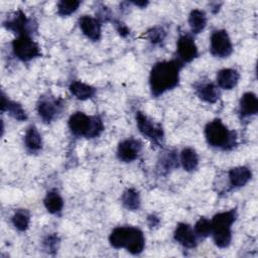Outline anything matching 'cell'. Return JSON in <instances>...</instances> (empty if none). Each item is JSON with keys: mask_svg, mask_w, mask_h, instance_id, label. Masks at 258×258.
Here are the masks:
<instances>
[{"mask_svg": "<svg viewBox=\"0 0 258 258\" xmlns=\"http://www.w3.org/2000/svg\"><path fill=\"white\" fill-rule=\"evenodd\" d=\"M183 63L177 58L156 62L149 74L151 95L158 97L174 89L179 83V73Z\"/></svg>", "mask_w": 258, "mask_h": 258, "instance_id": "6da1fadb", "label": "cell"}, {"mask_svg": "<svg viewBox=\"0 0 258 258\" xmlns=\"http://www.w3.org/2000/svg\"><path fill=\"white\" fill-rule=\"evenodd\" d=\"M109 242L113 248H124L133 255L140 254L145 247L143 232L140 229L131 226L115 228L109 236Z\"/></svg>", "mask_w": 258, "mask_h": 258, "instance_id": "7a4b0ae2", "label": "cell"}, {"mask_svg": "<svg viewBox=\"0 0 258 258\" xmlns=\"http://www.w3.org/2000/svg\"><path fill=\"white\" fill-rule=\"evenodd\" d=\"M207 143L214 148L231 150L237 144V134L230 130L220 119L210 121L205 127Z\"/></svg>", "mask_w": 258, "mask_h": 258, "instance_id": "3957f363", "label": "cell"}, {"mask_svg": "<svg viewBox=\"0 0 258 258\" xmlns=\"http://www.w3.org/2000/svg\"><path fill=\"white\" fill-rule=\"evenodd\" d=\"M68 126L75 136L88 139L98 137L104 130L103 121L99 116H88L83 112H76L71 115Z\"/></svg>", "mask_w": 258, "mask_h": 258, "instance_id": "277c9868", "label": "cell"}, {"mask_svg": "<svg viewBox=\"0 0 258 258\" xmlns=\"http://www.w3.org/2000/svg\"><path fill=\"white\" fill-rule=\"evenodd\" d=\"M237 219L236 209L218 213L211 220L212 236L217 247L227 248L232 241V225Z\"/></svg>", "mask_w": 258, "mask_h": 258, "instance_id": "5b68a950", "label": "cell"}, {"mask_svg": "<svg viewBox=\"0 0 258 258\" xmlns=\"http://www.w3.org/2000/svg\"><path fill=\"white\" fill-rule=\"evenodd\" d=\"M13 54L21 61H29L40 56L39 45L30 37V35H18L12 41Z\"/></svg>", "mask_w": 258, "mask_h": 258, "instance_id": "8992f818", "label": "cell"}, {"mask_svg": "<svg viewBox=\"0 0 258 258\" xmlns=\"http://www.w3.org/2000/svg\"><path fill=\"white\" fill-rule=\"evenodd\" d=\"M136 125L138 127L139 132L146 138H148L151 142L156 145L162 143L164 138V132L162 126L149 118L142 112H136L135 114Z\"/></svg>", "mask_w": 258, "mask_h": 258, "instance_id": "52a82bcc", "label": "cell"}, {"mask_svg": "<svg viewBox=\"0 0 258 258\" xmlns=\"http://www.w3.org/2000/svg\"><path fill=\"white\" fill-rule=\"evenodd\" d=\"M210 51L212 55L220 58L228 57L233 52V44L225 29H216L210 37Z\"/></svg>", "mask_w": 258, "mask_h": 258, "instance_id": "ba28073f", "label": "cell"}, {"mask_svg": "<svg viewBox=\"0 0 258 258\" xmlns=\"http://www.w3.org/2000/svg\"><path fill=\"white\" fill-rule=\"evenodd\" d=\"M62 100L56 99L54 97L49 96H42L39 98L36 110L38 116L44 123H50L61 112L62 109Z\"/></svg>", "mask_w": 258, "mask_h": 258, "instance_id": "9c48e42d", "label": "cell"}, {"mask_svg": "<svg viewBox=\"0 0 258 258\" xmlns=\"http://www.w3.org/2000/svg\"><path fill=\"white\" fill-rule=\"evenodd\" d=\"M198 46L191 34H180L176 42V58L182 62H190L198 56Z\"/></svg>", "mask_w": 258, "mask_h": 258, "instance_id": "30bf717a", "label": "cell"}, {"mask_svg": "<svg viewBox=\"0 0 258 258\" xmlns=\"http://www.w3.org/2000/svg\"><path fill=\"white\" fill-rule=\"evenodd\" d=\"M142 150V143L135 138H127L121 141L117 147V157L123 162L136 160Z\"/></svg>", "mask_w": 258, "mask_h": 258, "instance_id": "8fae6325", "label": "cell"}, {"mask_svg": "<svg viewBox=\"0 0 258 258\" xmlns=\"http://www.w3.org/2000/svg\"><path fill=\"white\" fill-rule=\"evenodd\" d=\"M4 26L6 29L16 33L17 36L24 34L29 35L32 23L21 10H18L4 22Z\"/></svg>", "mask_w": 258, "mask_h": 258, "instance_id": "7c38bea8", "label": "cell"}, {"mask_svg": "<svg viewBox=\"0 0 258 258\" xmlns=\"http://www.w3.org/2000/svg\"><path fill=\"white\" fill-rule=\"evenodd\" d=\"M173 238L176 243L184 248H195L198 245V237L194 228L186 223H178L173 233Z\"/></svg>", "mask_w": 258, "mask_h": 258, "instance_id": "4fadbf2b", "label": "cell"}, {"mask_svg": "<svg viewBox=\"0 0 258 258\" xmlns=\"http://www.w3.org/2000/svg\"><path fill=\"white\" fill-rule=\"evenodd\" d=\"M79 26L86 37L93 41H97L101 38L102 24L96 17L90 15H84L79 19Z\"/></svg>", "mask_w": 258, "mask_h": 258, "instance_id": "5bb4252c", "label": "cell"}, {"mask_svg": "<svg viewBox=\"0 0 258 258\" xmlns=\"http://www.w3.org/2000/svg\"><path fill=\"white\" fill-rule=\"evenodd\" d=\"M198 97L207 103L214 104L220 98L219 87L212 82H201L195 86Z\"/></svg>", "mask_w": 258, "mask_h": 258, "instance_id": "9a60e30c", "label": "cell"}, {"mask_svg": "<svg viewBox=\"0 0 258 258\" xmlns=\"http://www.w3.org/2000/svg\"><path fill=\"white\" fill-rule=\"evenodd\" d=\"M252 177V171L247 166H236L229 170L228 178L232 188H239L248 183Z\"/></svg>", "mask_w": 258, "mask_h": 258, "instance_id": "2e32d148", "label": "cell"}, {"mask_svg": "<svg viewBox=\"0 0 258 258\" xmlns=\"http://www.w3.org/2000/svg\"><path fill=\"white\" fill-rule=\"evenodd\" d=\"M239 114L242 118L254 116L258 112V99L252 92L244 93L239 101Z\"/></svg>", "mask_w": 258, "mask_h": 258, "instance_id": "e0dca14e", "label": "cell"}, {"mask_svg": "<svg viewBox=\"0 0 258 258\" xmlns=\"http://www.w3.org/2000/svg\"><path fill=\"white\" fill-rule=\"evenodd\" d=\"M240 79V74L235 69H223L220 70L216 77L217 86L223 90L234 89Z\"/></svg>", "mask_w": 258, "mask_h": 258, "instance_id": "ac0fdd59", "label": "cell"}, {"mask_svg": "<svg viewBox=\"0 0 258 258\" xmlns=\"http://www.w3.org/2000/svg\"><path fill=\"white\" fill-rule=\"evenodd\" d=\"M1 111L8 112L12 118L18 121H25L27 119V114L23 107L19 103L9 100L4 93L1 95Z\"/></svg>", "mask_w": 258, "mask_h": 258, "instance_id": "d6986e66", "label": "cell"}, {"mask_svg": "<svg viewBox=\"0 0 258 258\" xmlns=\"http://www.w3.org/2000/svg\"><path fill=\"white\" fill-rule=\"evenodd\" d=\"M178 166V156L174 150L162 152L157 161V170L160 174H166Z\"/></svg>", "mask_w": 258, "mask_h": 258, "instance_id": "ffe728a7", "label": "cell"}, {"mask_svg": "<svg viewBox=\"0 0 258 258\" xmlns=\"http://www.w3.org/2000/svg\"><path fill=\"white\" fill-rule=\"evenodd\" d=\"M24 145L30 152L39 151L42 147V138L34 125H30L24 134Z\"/></svg>", "mask_w": 258, "mask_h": 258, "instance_id": "44dd1931", "label": "cell"}, {"mask_svg": "<svg viewBox=\"0 0 258 258\" xmlns=\"http://www.w3.org/2000/svg\"><path fill=\"white\" fill-rule=\"evenodd\" d=\"M69 90L71 94L78 100H88L94 97L96 89L88 84H85L81 81H74L71 83Z\"/></svg>", "mask_w": 258, "mask_h": 258, "instance_id": "7402d4cb", "label": "cell"}, {"mask_svg": "<svg viewBox=\"0 0 258 258\" xmlns=\"http://www.w3.org/2000/svg\"><path fill=\"white\" fill-rule=\"evenodd\" d=\"M179 162L185 171H195L199 165V155L194 148L185 147L180 152Z\"/></svg>", "mask_w": 258, "mask_h": 258, "instance_id": "603a6c76", "label": "cell"}, {"mask_svg": "<svg viewBox=\"0 0 258 258\" xmlns=\"http://www.w3.org/2000/svg\"><path fill=\"white\" fill-rule=\"evenodd\" d=\"M188 25L192 34L201 33L207 25V14L204 10L194 9L188 15Z\"/></svg>", "mask_w": 258, "mask_h": 258, "instance_id": "cb8c5ba5", "label": "cell"}, {"mask_svg": "<svg viewBox=\"0 0 258 258\" xmlns=\"http://www.w3.org/2000/svg\"><path fill=\"white\" fill-rule=\"evenodd\" d=\"M43 204H44V207L47 210V212H49L50 214H54V215L60 213L63 208V200H62L61 196L58 194V191L55 189L49 190L45 195Z\"/></svg>", "mask_w": 258, "mask_h": 258, "instance_id": "d4e9b609", "label": "cell"}, {"mask_svg": "<svg viewBox=\"0 0 258 258\" xmlns=\"http://www.w3.org/2000/svg\"><path fill=\"white\" fill-rule=\"evenodd\" d=\"M121 202L127 210L136 211L141 205L140 195L135 188H127L121 196Z\"/></svg>", "mask_w": 258, "mask_h": 258, "instance_id": "484cf974", "label": "cell"}, {"mask_svg": "<svg viewBox=\"0 0 258 258\" xmlns=\"http://www.w3.org/2000/svg\"><path fill=\"white\" fill-rule=\"evenodd\" d=\"M11 222L15 229H17L20 232H24L29 227L30 214L25 209H19L13 214L11 218Z\"/></svg>", "mask_w": 258, "mask_h": 258, "instance_id": "4316f807", "label": "cell"}, {"mask_svg": "<svg viewBox=\"0 0 258 258\" xmlns=\"http://www.w3.org/2000/svg\"><path fill=\"white\" fill-rule=\"evenodd\" d=\"M194 231L199 239H205L212 234V223L207 218H200L195 226Z\"/></svg>", "mask_w": 258, "mask_h": 258, "instance_id": "83f0119b", "label": "cell"}, {"mask_svg": "<svg viewBox=\"0 0 258 258\" xmlns=\"http://www.w3.org/2000/svg\"><path fill=\"white\" fill-rule=\"evenodd\" d=\"M80 4H81V2L77 1V0H71V1L61 0V1L57 2V5H56L57 14L62 17L69 16L78 10Z\"/></svg>", "mask_w": 258, "mask_h": 258, "instance_id": "f1b7e54d", "label": "cell"}, {"mask_svg": "<svg viewBox=\"0 0 258 258\" xmlns=\"http://www.w3.org/2000/svg\"><path fill=\"white\" fill-rule=\"evenodd\" d=\"M166 36V32L161 26H154L147 31V38L153 44L161 43Z\"/></svg>", "mask_w": 258, "mask_h": 258, "instance_id": "f546056e", "label": "cell"}, {"mask_svg": "<svg viewBox=\"0 0 258 258\" xmlns=\"http://www.w3.org/2000/svg\"><path fill=\"white\" fill-rule=\"evenodd\" d=\"M43 243L47 250H55L57 244V237L55 235H50L44 240Z\"/></svg>", "mask_w": 258, "mask_h": 258, "instance_id": "4dcf8cb0", "label": "cell"}, {"mask_svg": "<svg viewBox=\"0 0 258 258\" xmlns=\"http://www.w3.org/2000/svg\"><path fill=\"white\" fill-rule=\"evenodd\" d=\"M114 24H115V26H116V29H117V31L119 32V34L121 35V36H127L128 34H129V29H128V27L124 24V23H122V22H120V21H115L114 22Z\"/></svg>", "mask_w": 258, "mask_h": 258, "instance_id": "1f68e13d", "label": "cell"}, {"mask_svg": "<svg viewBox=\"0 0 258 258\" xmlns=\"http://www.w3.org/2000/svg\"><path fill=\"white\" fill-rule=\"evenodd\" d=\"M135 6H138V7H140V8H144V7H146L147 5H148V1H134V2H132Z\"/></svg>", "mask_w": 258, "mask_h": 258, "instance_id": "d6a6232c", "label": "cell"}]
</instances>
